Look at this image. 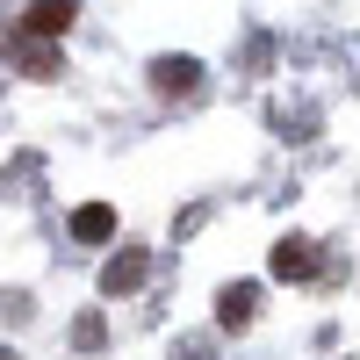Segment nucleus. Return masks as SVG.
I'll list each match as a JSON object with an SVG mask.
<instances>
[{"label":"nucleus","instance_id":"nucleus-5","mask_svg":"<svg viewBox=\"0 0 360 360\" xmlns=\"http://www.w3.org/2000/svg\"><path fill=\"white\" fill-rule=\"evenodd\" d=\"M72 15H79V0H29V15H22V29H29V37H65V29H72Z\"/></svg>","mask_w":360,"mask_h":360},{"label":"nucleus","instance_id":"nucleus-6","mask_svg":"<svg viewBox=\"0 0 360 360\" xmlns=\"http://www.w3.org/2000/svg\"><path fill=\"white\" fill-rule=\"evenodd\" d=\"M152 86L159 94H195L202 86V58H188V51L180 58H152Z\"/></svg>","mask_w":360,"mask_h":360},{"label":"nucleus","instance_id":"nucleus-1","mask_svg":"<svg viewBox=\"0 0 360 360\" xmlns=\"http://www.w3.org/2000/svg\"><path fill=\"white\" fill-rule=\"evenodd\" d=\"M144 281H152V252H144V245H123L101 266V295H137Z\"/></svg>","mask_w":360,"mask_h":360},{"label":"nucleus","instance_id":"nucleus-10","mask_svg":"<svg viewBox=\"0 0 360 360\" xmlns=\"http://www.w3.org/2000/svg\"><path fill=\"white\" fill-rule=\"evenodd\" d=\"M0 360H22V353H15V346H0Z\"/></svg>","mask_w":360,"mask_h":360},{"label":"nucleus","instance_id":"nucleus-8","mask_svg":"<svg viewBox=\"0 0 360 360\" xmlns=\"http://www.w3.org/2000/svg\"><path fill=\"white\" fill-rule=\"evenodd\" d=\"M72 346H79V353H101V346H108V317H101V310H79V317H72Z\"/></svg>","mask_w":360,"mask_h":360},{"label":"nucleus","instance_id":"nucleus-4","mask_svg":"<svg viewBox=\"0 0 360 360\" xmlns=\"http://www.w3.org/2000/svg\"><path fill=\"white\" fill-rule=\"evenodd\" d=\"M8 51H15V65H22L29 79H58V72H65V58H58V44H51V37H29V29H22Z\"/></svg>","mask_w":360,"mask_h":360},{"label":"nucleus","instance_id":"nucleus-9","mask_svg":"<svg viewBox=\"0 0 360 360\" xmlns=\"http://www.w3.org/2000/svg\"><path fill=\"white\" fill-rule=\"evenodd\" d=\"M173 360H209V339H180V353Z\"/></svg>","mask_w":360,"mask_h":360},{"label":"nucleus","instance_id":"nucleus-2","mask_svg":"<svg viewBox=\"0 0 360 360\" xmlns=\"http://www.w3.org/2000/svg\"><path fill=\"white\" fill-rule=\"evenodd\" d=\"M266 266H274V281H310L324 259H317V245H310V238H281V245L266 252Z\"/></svg>","mask_w":360,"mask_h":360},{"label":"nucleus","instance_id":"nucleus-3","mask_svg":"<svg viewBox=\"0 0 360 360\" xmlns=\"http://www.w3.org/2000/svg\"><path fill=\"white\" fill-rule=\"evenodd\" d=\"M252 317H259V281H231L217 295V332H245Z\"/></svg>","mask_w":360,"mask_h":360},{"label":"nucleus","instance_id":"nucleus-7","mask_svg":"<svg viewBox=\"0 0 360 360\" xmlns=\"http://www.w3.org/2000/svg\"><path fill=\"white\" fill-rule=\"evenodd\" d=\"M72 238H79V245L115 238V209H108V202H79V209H72Z\"/></svg>","mask_w":360,"mask_h":360}]
</instances>
